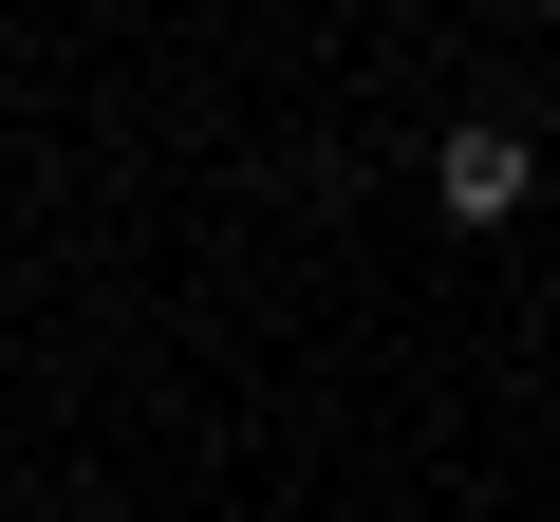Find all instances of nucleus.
Returning <instances> with one entry per match:
<instances>
[{
    "mask_svg": "<svg viewBox=\"0 0 560 522\" xmlns=\"http://www.w3.org/2000/svg\"><path fill=\"white\" fill-rule=\"evenodd\" d=\"M523 168H541L523 131H448V150H430V187H448V224H504V205H523Z\"/></svg>",
    "mask_w": 560,
    "mask_h": 522,
    "instance_id": "obj_1",
    "label": "nucleus"
}]
</instances>
